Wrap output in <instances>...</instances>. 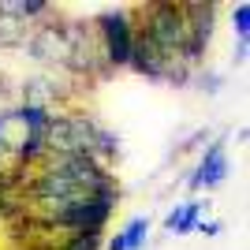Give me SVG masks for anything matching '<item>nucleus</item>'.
Masks as SVG:
<instances>
[{"instance_id": "obj_1", "label": "nucleus", "mask_w": 250, "mask_h": 250, "mask_svg": "<svg viewBox=\"0 0 250 250\" xmlns=\"http://www.w3.org/2000/svg\"><path fill=\"white\" fill-rule=\"evenodd\" d=\"M142 34L153 42V49L161 52L168 63L179 60V56H183V45H187V11H183V4H172V0L149 4Z\"/></svg>"}, {"instance_id": "obj_2", "label": "nucleus", "mask_w": 250, "mask_h": 250, "mask_svg": "<svg viewBox=\"0 0 250 250\" xmlns=\"http://www.w3.org/2000/svg\"><path fill=\"white\" fill-rule=\"evenodd\" d=\"M116 190H104L97 198H86L79 206H67V209H52L45 217V228H60V231H71V235H101L108 217L116 209Z\"/></svg>"}, {"instance_id": "obj_3", "label": "nucleus", "mask_w": 250, "mask_h": 250, "mask_svg": "<svg viewBox=\"0 0 250 250\" xmlns=\"http://www.w3.org/2000/svg\"><path fill=\"white\" fill-rule=\"evenodd\" d=\"M112 190H116V187H112ZM101 194H104V190H101ZM30 198L52 213V209L79 206V202L97 198V194H90V190H83V187H75V183H71L67 176H60V172H49V168H45L42 176H38V179L30 183Z\"/></svg>"}, {"instance_id": "obj_4", "label": "nucleus", "mask_w": 250, "mask_h": 250, "mask_svg": "<svg viewBox=\"0 0 250 250\" xmlns=\"http://www.w3.org/2000/svg\"><path fill=\"white\" fill-rule=\"evenodd\" d=\"M97 30L104 38V60L124 67L127 56H131V42H135V22L127 11H104L97 15Z\"/></svg>"}, {"instance_id": "obj_5", "label": "nucleus", "mask_w": 250, "mask_h": 250, "mask_svg": "<svg viewBox=\"0 0 250 250\" xmlns=\"http://www.w3.org/2000/svg\"><path fill=\"white\" fill-rule=\"evenodd\" d=\"M224 176H228V157H224V142H213V146L202 153V161L194 165V172H190V179H187V187H190V190L217 187V183H224Z\"/></svg>"}, {"instance_id": "obj_6", "label": "nucleus", "mask_w": 250, "mask_h": 250, "mask_svg": "<svg viewBox=\"0 0 250 250\" xmlns=\"http://www.w3.org/2000/svg\"><path fill=\"white\" fill-rule=\"evenodd\" d=\"M127 63H131L138 75H149V79H165L168 67H172V63L153 49V42H149L142 30H135V42H131V56H127Z\"/></svg>"}, {"instance_id": "obj_7", "label": "nucleus", "mask_w": 250, "mask_h": 250, "mask_svg": "<svg viewBox=\"0 0 250 250\" xmlns=\"http://www.w3.org/2000/svg\"><path fill=\"white\" fill-rule=\"evenodd\" d=\"M206 209H209V202H206V206H202V202L176 206V209L165 217V228H168V231H176V235H187V231L198 228V220H202V213H206Z\"/></svg>"}, {"instance_id": "obj_8", "label": "nucleus", "mask_w": 250, "mask_h": 250, "mask_svg": "<svg viewBox=\"0 0 250 250\" xmlns=\"http://www.w3.org/2000/svg\"><path fill=\"white\" fill-rule=\"evenodd\" d=\"M149 239V217H135L124 228V250H142Z\"/></svg>"}, {"instance_id": "obj_9", "label": "nucleus", "mask_w": 250, "mask_h": 250, "mask_svg": "<svg viewBox=\"0 0 250 250\" xmlns=\"http://www.w3.org/2000/svg\"><path fill=\"white\" fill-rule=\"evenodd\" d=\"M231 22H235V30H239V60H243V56H247V45H250V4H235Z\"/></svg>"}, {"instance_id": "obj_10", "label": "nucleus", "mask_w": 250, "mask_h": 250, "mask_svg": "<svg viewBox=\"0 0 250 250\" xmlns=\"http://www.w3.org/2000/svg\"><path fill=\"white\" fill-rule=\"evenodd\" d=\"M42 153H45V138H38V135H26V142L19 146V161H26V165H30V161H38Z\"/></svg>"}, {"instance_id": "obj_11", "label": "nucleus", "mask_w": 250, "mask_h": 250, "mask_svg": "<svg viewBox=\"0 0 250 250\" xmlns=\"http://www.w3.org/2000/svg\"><path fill=\"white\" fill-rule=\"evenodd\" d=\"M56 250H101V235H71V239L63 243Z\"/></svg>"}, {"instance_id": "obj_12", "label": "nucleus", "mask_w": 250, "mask_h": 250, "mask_svg": "<svg viewBox=\"0 0 250 250\" xmlns=\"http://www.w3.org/2000/svg\"><path fill=\"white\" fill-rule=\"evenodd\" d=\"M11 11H22V15H42V11H49V4H45V0H22V4H11Z\"/></svg>"}, {"instance_id": "obj_13", "label": "nucleus", "mask_w": 250, "mask_h": 250, "mask_svg": "<svg viewBox=\"0 0 250 250\" xmlns=\"http://www.w3.org/2000/svg\"><path fill=\"white\" fill-rule=\"evenodd\" d=\"M194 231H206V235H220L224 228H220V220H209V224H206V220H198V228H194Z\"/></svg>"}, {"instance_id": "obj_14", "label": "nucleus", "mask_w": 250, "mask_h": 250, "mask_svg": "<svg viewBox=\"0 0 250 250\" xmlns=\"http://www.w3.org/2000/svg\"><path fill=\"white\" fill-rule=\"evenodd\" d=\"M108 250H124V231H116L112 239H108Z\"/></svg>"}]
</instances>
